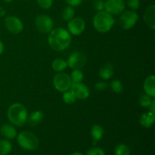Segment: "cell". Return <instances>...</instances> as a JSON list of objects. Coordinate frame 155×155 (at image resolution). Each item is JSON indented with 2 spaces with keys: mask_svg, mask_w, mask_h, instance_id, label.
<instances>
[{
  "mask_svg": "<svg viewBox=\"0 0 155 155\" xmlns=\"http://www.w3.org/2000/svg\"><path fill=\"white\" fill-rule=\"evenodd\" d=\"M114 18L113 15L106 11L98 12L93 17L92 24L95 30L101 33H106L110 31L114 25Z\"/></svg>",
  "mask_w": 155,
  "mask_h": 155,
  "instance_id": "obj_3",
  "label": "cell"
},
{
  "mask_svg": "<svg viewBox=\"0 0 155 155\" xmlns=\"http://www.w3.org/2000/svg\"><path fill=\"white\" fill-rule=\"evenodd\" d=\"M0 133L8 139H13L18 135L16 128L12 124H3L0 127Z\"/></svg>",
  "mask_w": 155,
  "mask_h": 155,
  "instance_id": "obj_16",
  "label": "cell"
},
{
  "mask_svg": "<svg viewBox=\"0 0 155 155\" xmlns=\"http://www.w3.org/2000/svg\"><path fill=\"white\" fill-rule=\"evenodd\" d=\"M138 20H139V15L137 12L130 9V10H124L120 14L118 21L121 28L129 30L136 25Z\"/></svg>",
  "mask_w": 155,
  "mask_h": 155,
  "instance_id": "obj_5",
  "label": "cell"
},
{
  "mask_svg": "<svg viewBox=\"0 0 155 155\" xmlns=\"http://www.w3.org/2000/svg\"><path fill=\"white\" fill-rule=\"evenodd\" d=\"M18 145L25 151H34L39 146V139L34 133L29 131L21 132L17 135Z\"/></svg>",
  "mask_w": 155,
  "mask_h": 155,
  "instance_id": "obj_4",
  "label": "cell"
},
{
  "mask_svg": "<svg viewBox=\"0 0 155 155\" xmlns=\"http://www.w3.org/2000/svg\"><path fill=\"white\" fill-rule=\"evenodd\" d=\"M71 155H83V154L80 152H74V153H72Z\"/></svg>",
  "mask_w": 155,
  "mask_h": 155,
  "instance_id": "obj_37",
  "label": "cell"
},
{
  "mask_svg": "<svg viewBox=\"0 0 155 155\" xmlns=\"http://www.w3.org/2000/svg\"><path fill=\"white\" fill-rule=\"evenodd\" d=\"M70 90L72 92L77 99H86L90 95V90L87 86L81 83H72Z\"/></svg>",
  "mask_w": 155,
  "mask_h": 155,
  "instance_id": "obj_12",
  "label": "cell"
},
{
  "mask_svg": "<svg viewBox=\"0 0 155 155\" xmlns=\"http://www.w3.org/2000/svg\"><path fill=\"white\" fill-rule=\"evenodd\" d=\"M12 150V145L7 139L0 140V155H8Z\"/></svg>",
  "mask_w": 155,
  "mask_h": 155,
  "instance_id": "obj_21",
  "label": "cell"
},
{
  "mask_svg": "<svg viewBox=\"0 0 155 155\" xmlns=\"http://www.w3.org/2000/svg\"><path fill=\"white\" fill-rule=\"evenodd\" d=\"M72 42L71 34L63 27L53 29L49 33L48 43L53 50L62 51L67 49Z\"/></svg>",
  "mask_w": 155,
  "mask_h": 155,
  "instance_id": "obj_1",
  "label": "cell"
},
{
  "mask_svg": "<svg viewBox=\"0 0 155 155\" xmlns=\"http://www.w3.org/2000/svg\"><path fill=\"white\" fill-rule=\"evenodd\" d=\"M62 18L64 21H69L71 19L74 18L75 16V10H74V7H72L71 5H67L66 7L64 8L63 11H62L61 14Z\"/></svg>",
  "mask_w": 155,
  "mask_h": 155,
  "instance_id": "obj_22",
  "label": "cell"
},
{
  "mask_svg": "<svg viewBox=\"0 0 155 155\" xmlns=\"http://www.w3.org/2000/svg\"><path fill=\"white\" fill-rule=\"evenodd\" d=\"M4 44H3V42L0 40V55H1L3 53V51H4Z\"/></svg>",
  "mask_w": 155,
  "mask_h": 155,
  "instance_id": "obj_36",
  "label": "cell"
},
{
  "mask_svg": "<svg viewBox=\"0 0 155 155\" xmlns=\"http://www.w3.org/2000/svg\"><path fill=\"white\" fill-rule=\"evenodd\" d=\"M86 155H105L104 150L98 147H93L89 149Z\"/></svg>",
  "mask_w": 155,
  "mask_h": 155,
  "instance_id": "obj_30",
  "label": "cell"
},
{
  "mask_svg": "<svg viewBox=\"0 0 155 155\" xmlns=\"http://www.w3.org/2000/svg\"><path fill=\"white\" fill-rule=\"evenodd\" d=\"M126 5L128 6L131 10L137 11L140 8V0H125Z\"/></svg>",
  "mask_w": 155,
  "mask_h": 155,
  "instance_id": "obj_28",
  "label": "cell"
},
{
  "mask_svg": "<svg viewBox=\"0 0 155 155\" xmlns=\"http://www.w3.org/2000/svg\"><path fill=\"white\" fill-rule=\"evenodd\" d=\"M98 75L104 80H110L114 76V67L111 64L107 63L101 67L98 71Z\"/></svg>",
  "mask_w": 155,
  "mask_h": 155,
  "instance_id": "obj_18",
  "label": "cell"
},
{
  "mask_svg": "<svg viewBox=\"0 0 155 155\" xmlns=\"http://www.w3.org/2000/svg\"><path fill=\"white\" fill-rule=\"evenodd\" d=\"M107 84L105 82H98L95 85V87L97 90L98 91H104L107 88Z\"/></svg>",
  "mask_w": 155,
  "mask_h": 155,
  "instance_id": "obj_32",
  "label": "cell"
},
{
  "mask_svg": "<svg viewBox=\"0 0 155 155\" xmlns=\"http://www.w3.org/2000/svg\"><path fill=\"white\" fill-rule=\"evenodd\" d=\"M35 26L39 32L42 33H49L54 27V22L50 16L47 15H39L35 19Z\"/></svg>",
  "mask_w": 155,
  "mask_h": 155,
  "instance_id": "obj_7",
  "label": "cell"
},
{
  "mask_svg": "<svg viewBox=\"0 0 155 155\" xmlns=\"http://www.w3.org/2000/svg\"><path fill=\"white\" fill-rule=\"evenodd\" d=\"M86 29V22L80 17H77L68 21V30L73 36L82 34Z\"/></svg>",
  "mask_w": 155,
  "mask_h": 155,
  "instance_id": "obj_11",
  "label": "cell"
},
{
  "mask_svg": "<svg viewBox=\"0 0 155 155\" xmlns=\"http://www.w3.org/2000/svg\"><path fill=\"white\" fill-rule=\"evenodd\" d=\"M7 117L12 125L21 127L27 123L28 111L24 104L21 103H14L8 109Z\"/></svg>",
  "mask_w": 155,
  "mask_h": 155,
  "instance_id": "obj_2",
  "label": "cell"
},
{
  "mask_svg": "<svg viewBox=\"0 0 155 155\" xmlns=\"http://www.w3.org/2000/svg\"><path fill=\"white\" fill-rule=\"evenodd\" d=\"M148 108L149 109L150 112H151V113H153V114H155V100H154V98L152 100V102H151V104H150L149 107H148Z\"/></svg>",
  "mask_w": 155,
  "mask_h": 155,
  "instance_id": "obj_34",
  "label": "cell"
},
{
  "mask_svg": "<svg viewBox=\"0 0 155 155\" xmlns=\"http://www.w3.org/2000/svg\"><path fill=\"white\" fill-rule=\"evenodd\" d=\"M124 0H107L104 2V11L111 15H119L125 10Z\"/></svg>",
  "mask_w": 155,
  "mask_h": 155,
  "instance_id": "obj_10",
  "label": "cell"
},
{
  "mask_svg": "<svg viewBox=\"0 0 155 155\" xmlns=\"http://www.w3.org/2000/svg\"><path fill=\"white\" fill-rule=\"evenodd\" d=\"M110 87L113 92L117 94L121 93L124 90V86H123L122 83L118 80H114L111 81V83H110Z\"/></svg>",
  "mask_w": 155,
  "mask_h": 155,
  "instance_id": "obj_27",
  "label": "cell"
},
{
  "mask_svg": "<svg viewBox=\"0 0 155 155\" xmlns=\"http://www.w3.org/2000/svg\"><path fill=\"white\" fill-rule=\"evenodd\" d=\"M104 136V129L98 124H95L91 128V136L94 142H99Z\"/></svg>",
  "mask_w": 155,
  "mask_h": 155,
  "instance_id": "obj_19",
  "label": "cell"
},
{
  "mask_svg": "<svg viewBox=\"0 0 155 155\" xmlns=\"http://www.w3.org/2000/svg\"><path fill=\"white\" fill-rule=\"evenodd\" d=\"M5 14H6L5 10L2 7H1V6H0V18H2V17H4L5 15Z\"/></svg>",
  "mask_w": 155,
  "mask_h": 155,
  "instance_id": "obj_35",
  "label": "cell"
},
{
  "mask_svg": "<svg viewBox=\"0 0 155 155\" xmlns=\"http://www.w3.org/2000/svg\"><path fill=\"white\" fill-rule=\"evenodd\" d=\"M155 122V114L148 111L143 113L139 117V124L144 128H150Z\"/></svg>",
  "mask_w": 155,
  "mask_h": 155,
  "instance_id": "obj_15",
  "label": "cell"
},
{
  "mask_svg": "<svg viewBox=\"0 0 155 155\" xmlns=\"http://www.w3.org/2000/svg\"><path fill=\"white\" fill-rule=\"evenodd\" d=\"M62 99H63L64 102L65 104H72L76 102L77 98H76V97L74 96V94L72 93V92L69 89L68 91H66V92H63Z\"/></svg>",
  "mask_w": 155,
  "mask_h": 155,
  "instance_id": "obj_25",
  "label": "cell"
},
{
  "mask_svg": "<svg viewBox=\"0 0 155 155\" xmlns=\"http://www.w3.org/2000/svg\"><path fill=\"white\" fill-rule=\"evenodd\" d=\"M143 88L145 94L151 98L155 97V76L150 75L145 80L143 83Z\"/></svg>",
  "mask_w": 155,
  "mask_h": 155,
  "instance_id": "obj_14",
  "label": "cell"
},
{
  "mask_svg": "<svg viewBox=\"0 0 155 155\" xmlns=\"http://www.w3.org/2000/svg\"><path fill=\"white\" fill-rule=\"evenodd\" d=\"M71 84L72 82L71 77L65 73H57V74L53 78V86L54 89L62 93L69 90Z\"/></svg>",
  "mask_w": 155,
  "mask_h": 155,
  "instance_id": "obj_6",
  "label": "cell"
},
{
  "mask_svg": "<svg viewBox=\"0 0 155 155\" xmlns=\"http://www.w3.org/2000/svg\"><path fill=\"white\" fill-rule=\"evenodd\" d=\"M25 1H30V0H25Z\"/></svg>",
  "mask_w": 155,
  "mask_h": 155,
  "instance_id": "obj_39",
  "label": "cell"
},
{
  "mask_svg": "<svg viewBox=\"0 0 155 155\" xmlns=\"http://www.w3.org/2000/svg\"><path fill=\"white\" fill-rule=\"evenodd\" d=\"M4 2H6V3H10V2H12L14 1V0H2Z\"/></svg>",
  "mask_w": 155,
  "mask_h": 155,
  "instance_id": "obj_38",
  "label": "cell"
},
{
  "mask_svg": "<svg viewBox=\"0 0 155 155\" xmlns=\"http://www.w3.org/2000/svg\"><path fill=\"white\" fill-rule=\"evenodd\" d=\"M153 99L154 98L150 97L148 95L144 94V95H141L140 98H139V104L141 105V107L148 108L150 104H151V102H152Z\"/></svg>",
  "mask_w": 155,
  "mask_h": 155,
  "instance_id": "obj_26",
  "label": "cell"
},
{
  "mask_svg": "<svg viewBox=\"0 0 155 155\" xmlns=\"http://www.w3.org/2000/svg\"><path fill=\"white\" fill-rule=\"evenodd\" d=\"M144 21L146 25L151 30L155 29V5L148 6L144 12Z\"/></svg>",
  "mask_w": 155,
  "mask_h": 155,
  "instance_id": "obj_13",
  "label": "cell"
},
{
  "mask_svg": "<svg viewBox=\"0 0 155 155\" xmlns=\"http://www.w3.org/2000/svg\"><path fill=\"white\" fill-rule=\"evenodd\" d=\"M94 8L98 12L104 10V0H95L94 2Z\"/></svg>",
  "mask_w": 155,
  "mask_h": 155,
  "instance_id": "obj_31",
  "label": "cell"
},
{
  "mask_svg": "<svg viewBox=\"0 0 155 155\" xmlns=\"http://www.w3.org/2000/svg\"><path fill=\"white\" fill-rule=\"evenodd\" d=\"M115 155H130V149L125 144H119L114 150Z\"/></svg>",
  "mask_w": 155,
  "mask_h": 155,
  "instance_id": "obj_24",
  "label": "cell"
},
{
  "mask_svg": "<svg viewBox=\"0 0 155 155\" xmlns=\"http://www.w3.org/2000/svg\"><path fill=\"white\" fill-rule=\"evenodd\" d=\"M4 25L6 30L12 34H19L24 30V24L16 16H7L4 19Z\"/></svg>",
  "mask_w": 155,
  "mask_h": 155,
  "instance_id": "obj_8",
  "label": "cell"
},
{
  "mask_svg": "<svg viewBox=\"0 0 155 155\" xmlns=\"http://www.w3.org/2000/svg\"><path fill=\"white\" fill-rule=\"evenodd\" d=\"M68 67L72 70L80 69L83 68L86 64V57L81 51H74L68 57Z\"/></svg>",
  "mask_w": 155,
  "mask_h": 155,
  "instance_id": "obj_9",
  "label": "cell"
},
{
  "mask_svg": "<svg viewBox=\"0 0 155 155\" xmlns=\"http://www.w3.org/2000/svg\"><path fill=\"white\" fill-rule=\"evenodd\" d=\"M71 80L72 83H81L83 80V73L82 72L80 69H74L71 72Z\"/></svg>",
  "mask_w": 155,
  "mask_h": 155,
  "instance_id": "obj_23",
  "label": "cell"
},
{
  "mask_svg": "<svg viewBox=\"0 0 155 155\" xmlns=\"http://www.w3.org/2000/svg\"><path fill=\"white\" fill-rule=\"evenodd\" d=\"M43 118V112L41 110H35L32 112L30 115H28L27 123H28L30 127H36L42 122Z\"/></svg>",
  "mask_w": 155,
  "mask_h": 155,
  "instance_id": "obj_17",
  "label": "cell"
},
{
  "mask_svg": "<svg viewBox=\"0 0 155 155\" xmlns=\"http://www.w3.org/2000/svg\"><path fill=\"white\" fill-rule=\"evenodd\" d=\"M38 5L42 9L48 10L51 8L53 5V0H36Z\"/></svg>",
  "mask_w": 155,
  "mask_h": 155,
  "instance_id": "obj_29",
  "label": "cell"
},
{
  "mask_svg": "<svg viewBox=\"0 0 155 155\" xmlns=\"http://www.w3.org/2000/svg\"><path fill=\"white\" fill-rule=\"evenodd\" d=\"M67 68H68L67 61L62 58L54 59L51 63V68L57 73L63 72Z\"/></svg>",
  "mask_w": 155,
  "mask_h": 155,
  "instance_id": "obj_20",
  "label": "cell"
},
{
  "mask_svg": "<svg viewBox=\"0 0 155 155\" xmlns=\"http://www.w3.org/2000/svg\"><path fill=\"white\" fill-rule=\"evenodd\" d=\"M68 5H71L72 7H77V6L80 5L83 0H65Z\"/></svg>",
  "mask_w": 155,
  "mask_h": 155,
  "instance_id": "obj_33",
  "label": "cell"
}]
</instances>
